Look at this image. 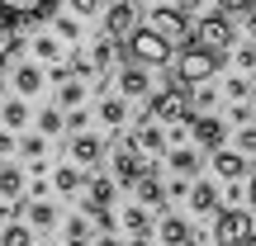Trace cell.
I'll use <instances>...</instances> for the list:
<instances>
[{
    "instance_id": "obj_1",
    "label": "cell",
    "mask_w": 256,
    "mask_h": 246,
    "mask_svg": "<svg viewBox=\"0 0 256 246\" xmlns=\"http://www.w3.org/2000/svg\"><path fill=\"white\" fill-rule=\"evenodd\" d=\"M147 114H152L156 123H190L200 119V109H194V90L190 85H180V81H171L166 90H156L152 100H147Z\"/></svg>"
},
{
    "instance_id": "obj_2",
    "label": "cell",
    "mask_w": 256,
    "mask_h": 246,
    "mask_svg": "<svg viewBox=\"0 0 256 246\" xmlns=\"http://www.w3.org/2000/svg\"><path fill=\"white\" fill-rule=\"evenodd\" d=\"M110 166H114V180H119L124 190H133V185L142 180L147 171H156V166H152V156L138 147V137H133V133H124L119 142L110 147Z\"/></svg>"
},
{
    "instance_id": "obj_3",
    "label": "cell",
    "mask_w": 256,
    "mask_h": 246,
    "mask_svg": "<svg viewBox=\"0 0 256 246\" xmlns=\"http://www.w3.org/2000/svg\"><path fill=\"white\" fill-rule=\"evenodd\" d=\"M171 52H176V43H166V38L156 33V28H147V24H138L133 33L124 38V57L133 66H166Z\"/></svg>"
},
{
    "instance_id": "obj_4",
    "label": "cell",
    "mask_w": 256,
    "mask_h": 246,
    "mask_svg": "<svg viewBox=\"0 0 256 246\" xmlns=\"http://www.w3.org/2000/svg\"><path fill=\"white\" fill-rule=\"evenodd\" d=\"M218 66H223V52H209V47L190 43L180 57H176V76H171V81H180V85H204V81L218 76Z\"/></svg>"
},
{
    "instance_id": "obj_5",
    "label": "cell",
    "mask_w": 256,
    "mask_h": 246,
    "mask_svg": "<svg viewBox=\"0 0 256 246\" xmlns=\"http://www.w3.org/2000/svg\"><path fill=\"white\" fill-rule=\"evenodd\" d=\"M214 242L218 246H252L256 242V223L247 209H238V204H228V209L214 213Z\"/></svg>"
},
{
    "instance_id": "obj_6",
    "label": "cell",
    "mask_w": 256,
    "mask_h": 246,
    "mask_svg": "<svg viewBox=\"0 0 256 246\" xmlns=\"http://www.w3.org/2000/svg\"><path fill=\"white\" fill-rule=\"evenodd\" d=\"M142 24H147V28H156V33H162L166 43H176V47H190V43H194L190 14H180L176 5H156V9H147Z\"/></svg>"
},
{
    "instance_id": "obj_7",
    "label": "cell",
    "mask_w": 256,
    "mask_h": 246,
    "mask_svg": "<svg viewBox=\"0 0 256 246\" xmlns=\"http://www.w3.org/2000/svg\"><path fill=\"white\" fill-rule=\"evenodd\" d=\"M232 38H238V28H232V19L223 14V9H218V14H204L200 24H194V43L209 47V52H228Z\"/></svg>"
},
{
    "instance_id": "obj_8",
    "label": "cell",
    "mask_w": 256,
    "mask_h": 246,
    "mask_svg": "<svg viewBox=\"0 0 256 246\" xmlns=\"http://www.w3.org/2000/svg\"><path fill=\"white\" fill-rule=\"evenodd\" d=\"M209 166H214V175H218L223 185H238V180L252 175L247 152H238V147H218V152H209Z\"/></svg>"
},
{
    "instance_id": "obj_9",
    "label": "cell",
    "mask_w": 256,
    "mask_h": 246,
    "mask_svg": "<svg viewBox=\"0 0 256 246\" xmlns=\"http://www.w3.org/2000/svg\"><path fill=\"white\" fill-rule=\"evenodd\" d=\"M138 24H142V19H138V5H133V0H114V5L104 9V33H110L114 43H124Z\"/></svg>"
},
{
    "instance_id": "obj_10",
    "label": "cell",
    "mask_w": 256,
    "mask_h": 246,
    "mask_svg": "<svg viewBox=\"0 0 256 246\" xmlns=\"http://www.w3.org/2000/svg\"><path fill=\"white\" fill-rule=\"evenodd\" d=\"M66 152H72L76 166L95 171V166L104 161V152H110V142H104V137H95V133H72V147H66Z\"/></svg>"
},
{
    "instance_id": "obj_11",
    "label": "cell",
    "mask_w": 256,
    "mask_h": 246,
    "mask_svg": "<svg viewBox=\"0 0 256 246\" xmlns=\"http://www.w3.org/2000/svg\"><path fill=\"white\" fill-rule=\"evenodd\" d=\"M133 137H138V147H142L147 156H166V152H171V133H166V128L156 123L152 114H142V119H138Z\"/></svg>"
},
{
    "instance_id": "obj_12",
    "label": "cell",
    "mask_w": 256,
    "mask_h": 246,
    "mask_svg": "<svg viewBox=\"0 0 256 246\" xmlns=\"http://www.w3.org/2000/svg\"><path fill=\"white\" fill-rule=\"evenodd\" d=\"M114 190H119V180H114V175H90V185H86V194H81V213L114 209Z\"/></svg>"
},
{
    "instance_id": "obj_13",
    "label": "cell",
    "mask_w": 256,
    "mask_h": 246,
    "mask_svg": "<svg viewBox=\"0 0 256 246\" xmlns=\"http://www.w3.org/2000/svg\"><path fill=\"white\" fill-rule=\"evenodd\" d=\"M156 242H162V246H194V228L180 218V213L166 209L162 223H156Z\"/></svg>"
},
{
    "instance_id": "obj_14",
    "label": "cell",
    "mask_w": 256,
    "mask_h": 246,
    "mask_svg": "<svg viewBox=\"0 0 256 246\" xmlns=\"http://www.w3.org/2000/svg\"><path fill=\"white\" fill-rule=\"evenodd\" d=\"M24 223L34 232H52L57 223H62V213H57L52 199H24Z\"/></svg>"
},
{
    "instance_id": "obj_15",
    "label": "cell",
    "mask_w": 256,
    "mask_h": 246,
    "mask_svg": "<svg viewBox=\"0 0 256 246\" xmlns=\"http://www.w3.org/2000/svg\"><path fill=\"white\" fill-rule=\"evenodd\" d=\"M86 185H90V175H86V166H76V161H66V166H57L52 171V190L57 194H86Z\"/></svg>"
},
{
    "instance_id": "obj_16",
    "label": "cell",
    "mask_w": 256,
    "mask_h": 246,
    "mask_svg": "<svg viewBox=\"0 0 256 246\" xmlns=\"http://www.w3.org/2000/svg\"><path fill=\"white\" fill-rule=\"evenodd\" d=\"M133 194H138V204H142V209H156V213H166V204H171V194H166V185L156 180V171H147L142 180L133 185Z\"/></svg>"
},
{
    "instance_id": "obj_17",
    "label": "cell",
    "mask_w": 256,
    "mask_h": 246,
    "mask_svg": "<svg viewBox=\"0 0 256 246\" xmlns=\"http://www.w3.org/2000/svg\"><path fill=\"white\" fill-rule=\"evenodd\" d=\"M119 95L124 100H152V81H147V66H133L128 62L119 71Z\"/></svg>"
},
{
    "instance_id": "obj_18",
    "label": "cell",
    "mask_w": 256,
    "mask_h": 246,
    "mask_svg": "<svg viewBox=\"0 0 256 246\" xmlns=\"http://www.w3.org/2000/svg\"><path fill=\"white\" fill-rule=\"evenodd\" d=\"M0 14L19 19V24H34V19L52 14V0H0Z\"/></svg>"
},
{
    "instance_id": "obj_19",
    "label": "cell",
    "mask_w": 256,
    "mask_h": 246,
    "mask_svg": "<svg viewBox=\"0 0 256 246\" xmlns=\"http://www.w3.org/2000/svg\"><path fill=\"white\" fill-rule=\"evenodd\" d=\"M190 133H194V142H200L204 152H218V147L228 142V123H223V119H204V114L194 119Z\"/></svg>"
},
{
    "instance_id": "obj_20",
    "label": "cell",
    "mask_w": 256,
    "mask_h": 246,
    "mask_svg": "<svg viewBox=\"0 0 256 246\" xmlns=\"http://www.w3.org/2000/svg\"><path fill=\"white\" fill-rule=\"evenodd\" d=\"M10 85H14V95H24V100H28V95H38L48 85V76L38 71V62H19L14 71H10Z\"/></svg>"
},
{
    "instance_id": "obj_21",
    "label": "cell",
    "mask_w": 256,
    "mask_h": 246,
    "mask_svg": "<svg viewBox=\"0 0 256 246\" xmlns=\"http://www.w3.org/2000/svg\"><path fill=\"white\" fill-rule=\"evenodd\" d=\"M0 199H10V204L28 199V175L19 166H0Z\"/></svg>"
},
{
    "instance_id": "obj_22",
    "label": "cell",
    "mask_w": 256,
    "mask_h": 246,
    "mask_svg": "<svg viewBox=\"0 0 256 246\" xmlns=\"http://www.w3.org/2000/svg\"><path fill=\"white\" fill-rule=\"evenodd\" d=\"M0 128H10V133H24L28 128V100L24 95H10V100L0 104Z\"/></svg>"
},
{
    "instance_id": "obj_23",
    "label": "cell",
    "mask_w": 256,
    "mask_h": 246,
    "mask_svg": "<svg viewBox=\"0 0 256 246\" xmlns=\"http://www.w3.org/2000/svg\"><path fill=\"white\" fill-rule=\"evenodd\" d=\"M95 119H100L104 128H124L128 123V100L124 95H104V100L95 104Z\"/></svg>"
},
{
    "instance_id": "obj_24",
    "label": "cell",
    "mask_w": 256,
    "mask_h": 246,
    "mask_svg": "<svg viewBox=\"0 0 256 246\" xmlns=\"http://www.w3.org/2000/svg\"><path fill=\"white\" fill-rule=\"evenodd\" d=\"M166 166H171L176 175H185V180H194V175H200V166H204V156L190 152V147H171V152H166Z\"/></svg>"
},
{
    "instance_id": "obj_25",
    "label": "cell",
    "mask_w": 256,
    "mask_h": 246,
    "mask_svg": "<svg viewBox=\"0 0 256 246\" xmlns=\"http://www.w3.org/2000/svg\"><path fill=\"white\" fill-rule=\"evenodd\" d=\"M190 209L194 213H218L223 204H218V185L214 180H194L190 185Z\"/></svg>"
},
{
    "instance_id": "obj_26",
    "label": "cell",
    "mask_w": 256,
    "mask_h": 246,
    "mask_svg": "<svg viewBox=\"0 0 256 246\" xmlns=\"http://www.w3.org/2000/svg\"><path fill=\"white\" fill-rule=\"evenodd\" d=\"M62 237H66V246H95V232H90V218H66L62 223Z\"/></svg>"
},
{
    "instance_id": "obj_27",
    "label": "cell",
    "mask_w": 256,
    "mask_h": 246,
    "mask_svg": "<svg viewBox=\"0 0 256 246\" xmlns=\"http://www.w3.org/2000/svg\"><path fill=\"white\" fill-rule=\"evenodd\" d=\"M86 95H90V85H86V81H76V76H72L66 85H57V104H62V109H81V104H86Z\"/></svg>"
},
{
    "instance_id": "obj_28",
    "label": "cell",
    "mask_w": 256,
    "mask_h": 246,
    "mask_svg": "<svg viewBox=\"0 0 256 246\" xmlns=\"http://www.w3.org/2000/svg\"><path fill=\"white\" fill-rule=\"evenodd\" d=\"M19 156H24L28 166H34V161H48V137L38 133V128H34V133H24V137H19Z\"/></svg>"
},
{
    "instance_id": "obj_29",
    "label": "cell",
    "mask_w": 256,
    "mask_h": 246,
    "mask_svg": "<svg viewBox=\"0 0 256 246\" xmlns=\"http://www.w3.org/2000/svg\"><path fill=\"white\" fill-rule=\"evenodd\" d=\"M38 133H43V137H57V133H62V128H66V109H62V104H48V109L43 114H38Z\"/></svg>"
},
{
    "instance_id": "obj_30",
    "label": "cell",
    "mask_w": 256,
    "mask_h": 246,
    "mask_svg": "<svg viewBox=\"0 0 256 246\" xmlns=\"http://www.w3.org/2000/svg\"><path fill=\"white\" fill-rule=\"evenodd\" d=\"M0 246H34V228H28L24 218L5 223V228H0Z\"/></svg>"
},
{
    "instance_id": "obj_31",
    "label": "cell",
    "mask_w": 256,
    "mask_h": 246,
    "mask_svg": "<svg viewBox=\"0 0 256 246\" xmlns=\"http://www.w3.org/2000/svg\"><path fill=\"white\" fill-rule=\"evenodd\" d=\"M52 33L62 38V43L76 47V43H81V19H76L72 9H66V14H52Z\"/></svg>"
},
{
    "instance_id": "obj_32",
    "label": "cell",
    "mask_w": 256,
    "mask_h": 246,
    "mask_svg": "<svg viewBox=\"0 0 256 246\" xmlns=\"http://www.w3.org/2000/svg\"><path fill=\"white\" fill-rule=\"evenodd\" d=\"M34 57L38 62H62V38L57 33H34Z\"/></svg>"
},
{
    "instance_id": "obj_33",
    "label": "cell",
    "mask_w": 256,
    "mask_h": 246,
    "mask_svg": "<svg viewBox=\"0 0 256 246\" xmlns=\"http://www.w3.org/2000/svg\"><path fill=\"white\" fill-rule=\"evenodd\" d=\"M119 223H124L128 232H133V237H147V232H152V218H147V209H142V204H128Z\"/></svg>"
},
{
    "instance_id": "obj_34",
    "label": "cell",
    "mask_w": 256,
    "mask_h": 246,
    "mask_svg": "<svg viewBox=\"0 0 256 246\" xmlns=\"http://www.w3.org/2000/svg\"><path fill=\"white\" fill-rule=\"evenodd\" d=\"M119 52H124V43H114V38L104 33L100 43L90 47V62H95V66H100V71H104V66H110V62H119Z\"/></svg>"
},
{
    "instance_id": "obj_35",
    "label": "cell",
    "mask_w": 256,
    "mask_h": 246,
    "mask_svg": "<svg viewBox=\"0 0 256 246\" xmlns=\"http://www.w3.org/2000/svg\"><path fill=\"white\" fill-rule=\"evenodd\" d=\"M252 90H256V81H247V76H228V81H223V95H228L232 104L252 100Z\"/></svg>"
},
{
    "instance_id": "obj_36",
    "label": "cell",
    "mask_w": 256,
    "mask_h": 246,
    "mask_svg": "<svg viewBox=\"0 0 256 246\" xmlns=\"http://www.w3.org/2000/svg\"><path fill=\"white\" fill-rule=\"evenodd\" d=\"M66 66H72V76H76V81H95V76H100V66H95L86 52H72V62H66Z\"/></svg>"
},
{
    "instance_id": "obj_37",
    "label": "cell",
    "mask_w": 256,
    "mask_h": 246,
    "mask_svg": "<svg viewBox=\"0 0 256 246\" xmlns=\"http://www.w3.org/2000/svg\"><path fill=\"white\" fill-rule=\"evenodd\" d=\"M66 9H72L76 19H95L104 9V0H66Z\"/></svg>"
},
{
    "instance_id": "obj_38",
    "label": "cell",
    "mask_w": 256,
    "mask_h": 246,
    "mask_svg": "<svg viewBox=\"0 0 256 246\" xmlns=\"http://www.w3.org/2000/svg\"><path fill=\"white\" fill-rule=\"evenodd\" d=\"M214 104H218V90H214V85L204 81L200 90H194V109H214Z\"/></svg>"
},
{
    "instance_id": "obj_39",
    "label": "cell",
    "mask_w": 256,
    "mask_h": 246,
    "mask_svg": "<svg viewBox=\"0 0 256 246\" xmlns=\"http://www.w3.org/2000/svg\"><path fill=\"white\" fill-rule=\"evenodd\" d=\"M228 119L238 123V128H247V123H256V109H252L247 100H242V104H232V114H228Z\"/></svg>"
},
{
    "instance_id": "obj_40",
    "label": "cell",
    "mask_w": 256,
    "mask_h": 246,
    "mask_svg": "<svg viewBox=\"0 0 256 246\" xmlns=\"http://www.w3.org/2000/svg\"><path fill=\"white\" fill-rule=\"evenodd\" d=\"M232 57H238V66H242V71H256V43H242Z\"/></svg>"
},
{
    "instance_id": "obj_41",
    "label": "cell",
    "mask_w": 256,
    "mask_h": 246,
    "mask_svg": "<svg viewBox=\"0 0 256 246\" xmlns=\"http://www.w3.org/2000/svg\"><path fill=\"white\" fill-rule=\"evenodd\" d=\"M86 123H90L86 104H81V109H66V128H72V133H86Z\"/></svg>"
},
{
    "instance_id": "obj_42",
    "label": "cell",
    "mask_w": 256,
    "mask_h": 246,
    "mask_svg": "<svg viewBox=\"0 0 256 246\" xmlns=\"http://www.w3.org/2000/svg\"><path fill=\"white\" fill-rule=\"evenodd\" d=\"M238 152H256V123H247V128H242V133H238Z\"/></svg>"
},
{
    "instance_id": "obj_43",
    "label": "cell",
    "mask_w": 256,
    "mask_h": 246,
    "mask_svg": "<svg viewBox=\"0 0 256 246\" xmlns=\"http://www.w3.org/2000/svg\"><path fill=\"white\" fill-rule=\"evenodd\" d=\"M252 5H256V0H218V9H223V14H247Z\"/></svg>"
},
{
    "instance_id": "obj_44",
    "label": "cell",
    "mask_w": 256,
    "mask_h": 246,
    "mask_svg": "<svg viewBox=\"0 0 256 246\" xmlns=\"http://www.w3.org/2000/svg\"><path fill=\"white\" fill-rule=\"evenodd\" d=\"M90 223H100L104 232H114V209H95V213H86Z\"/></svg>"
},
{
    "instance_id": "obj_45",
    "label": "cell",
    "mask_w": 256,
    "mask_h": 246,
    "mask_svg": "<svg viewBox=\"0 0 256 246\" xmlns=\"http://www.w3.org/2000/svg\"><path fill=\"white\" fill-rule=\"evenodd\" d=\"M166 5H176L180 14H200V5H204V0H166Z\"/></svg>"
},
{
    "instance_id": "obj_46",
    "label": "cell",
    "mask_w": 256,
    "mask_h": 246,
    "mask_svg": "<svg viewBox=\"0 0 256 246\" xmlns=\"http://www.w3.org/2000/svg\"><path fill=\"white\" fill-rule=\"evenodd\" d=\"M48 190H52L48 180H34V185H28V199H48Z\"/></svg>"
},
{
    "instance_id": "obj_47",
    "label": "cell",
    "mask_w": 256,
    "mask_h": 246,
    "mask_svg": "<svg viewBox=\"0 0 256 246\" xmlns=\"http://www.w3.org/2000/svg\"><path fill=\"white\" fill-rule=\"evenodd\" d=\"M14 147H19L14 133H10V128H0V152H14Z\"/></svg>"
},
{
    "instance_id": "obj_48",
    "label": "cell",
    "mask_w": 256,
    "mask_h": 246,
    "mask_svg": "<svg viewBox=\"0 0 256 246\" xmlns=\"http://www.w3.org/2000/svg\"><path fill=\"white\" fill-rule=\"evenodd\" d=\"M242 194H247V190H242V180H238V185H228V190H223V199H228V204H238Z\"/></svg>"
},
{
    "instance_id": "obj_49",
    "label": "cell",
    "mask_w": 256,
    "mask_h": 246,
    "mask_svg": "<svg viewBox=\"0 0 256 246\" xmlns=\"http://www.w3.org/2000/svg\"><path fill=\"white\" fill-rule=\"evenodd\" d=\"M95 246H128V242H119L114 232H100V237H95Z\"/></svg>"
},
{
    "instance_id": "obj_50",
    "label": "cell",
    "mask_w": 256,
    "mask_h": 246,
    "mask_svg": "<svg viewBox=\"0 0 256 246\" xmlns=\"http://www.w3.org/2000/svg\"><path fill=\"white\" fill-rule=\"evenodd\" d=\"M247 38H252V43H256V5L247 9Z\"/></svg>"
},
{
    "instance_id": "obj_51",
    "label": "cell",
    "mask_w": 256,
    "mask_h": 246,
    "mask_svg": "<svg viewBox=\"0 0 256 246\" xmlns=\"http://www.w3.org/2000/svg\"><path fill=\"white\" fill-rule=\"evenodd\" d=\"M247 199H252V209H256V171L247 175Z\"/></svg>"
},
{
    "instance_id": "obj_52",
    "label": "cell",
    "mask_w": 256,
    "mask_h": 246,
    "mask_svg": "<svg viewBox=\"0 0 256 246\" xmlns=\"http://www.w3.org/2000/svg\"><path fill=\"white\" fill-rule=\"evenodd\" d=\"M128 246H156V242H152V232H147V237H133Z\"/></svg>"
},
{
    "instance_id": "obj_53",
    "label": "cell",
    "mask_w": 256,
    "mask_h": 246,
    "mask_svg": "<svg viewBox=\"0 0 256 246\" xmlns=\"http://www.w3.org/2000/svg\"><path fill=\"white\" fill-rule=\"evenodd\" d=\"M5 100H10V81L0 76V104H5Z\"/></svg>"
},
{
    "instance_id": "obj_54",
    "label": "cell",
    "mask_w": 256,
    "mask_h": 246,
    "mask_svg": "<svg viewBox=\"0 0 256 246\" xmlns=\"http://www.w3.org/2000/svg\"><path fill=\"white\" fill-rule=\"evenodd\" d=\"M133 5H142V0H133Z\"/></svg>"
},
{
    "instance_id": "obj_55",
    "label": "cell",
    "mask_w": 256,
    "mask_h": 246,
    "mask_svg": "<svg viewBox=\"0 0 256 246\" xmlns=\"http://www.w3.org/2000/svg\"><path fill=\"white\" fill-rule=\"evenodd\" d=\"M252 246H256V242H252Z\"/></svg>"
}]
</instances>
